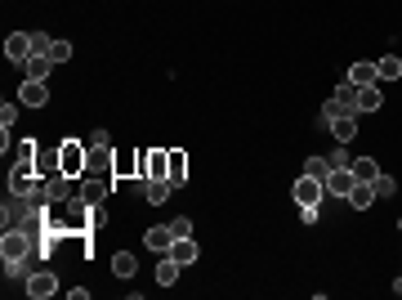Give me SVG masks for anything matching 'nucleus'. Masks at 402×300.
<instances>
[{
    "instance_id": "1",
    "label": "nucleus",
    "mask_w": 402,
    "mask_h": 300,
    "mask_svg": "<svg viewBox=\"0 0 402 300\" xmlns=\"http://www.w3.org/2000/svg\"><path fill=\"white\" fill-rule=\"evenodd\" d=\"M63 175L67 180H81L85 171H90V144H81V139H63Z\"/></svg>"
},
{
    "instance_id": "2",
    "label": "nucleus",
    "mask_w": 402,
    "mask_h": 300,
    "mask_svg": "<svg viewBox=\"0 0 402 300\" xmlns=\"http://www.w3.org/2000/svg\"><path fill=\"white\" fill-rule=\"evenodd\" d=\"M36 189H41V175H36V162H23V157H18V166L9 171V193H18V198H32Z\"/></svg>"
},
{
    "instance_id": "3",
    "label": "nucleus",
    "mask_w": 402,
    "mask_h": 300,
    "mask_svg": "<svg viewBox=\"0 0 402 300\" xmlns=\"http://www.w3.org/2000/svg\"><path fill=\"white\" fill-rule=\"evenodd\" d=\"M295 206L300 211H309V206H322V198H327V184L322 180H313V175H304V180H295Z\"/></svg>"
},
{
    "instance_id": "4",
    "label": "nucleus",
    "mask_w": 402,
    "mask_h": 300,
    "mask_svg": "<svg viewBox=\"0 0 402 300\" xmlns=\"http://www.w3.org/2000/svg\"><path fill=\"white\" fill-rule=\"evenodd\" d=\"M18 103H23V108H45V103H50V86L36 81V77H23V86H18Z\"/></svg>"
},
{
    "instance_id": "5",
    "label": "nucleus",
    "mask_w": 402,
    "mask_h": 300,
    "mask_svg": "<svg viewBox=\"0 0 402 300\" xmlns=\"http://www.w3.org/2000/svg\"><path fill=\"white\" fill-rule=\"evenodd\" d=\"M54 292H59V278H54L50 269H36V274L27 278V296L32 300H50Z\"/></svg>"
},
{
    "instance_id": "6",
    "label": "nucleus",
    "mask_w": 402,
    "mask_h": 300,
    "mask_svg": "<svg viewBox=\"0 0 402 300\" xmlns=\"http://www.w3.org/2000/svg\"><path fill=\"white\" fill-rule=\"evenodd\" d=\"M5 59L9 63H27V59H32V32H9L5 36Z\"/></svg>"
},
{
    "instance_id": "7",
    "label": "nucleus",
    "mask_w": 402,
    "mask_h": 300,
    "mask_svg": "<svg viewBox=\"0 0 402 300\" xmlns=\"http://www.w3.org/2000/svg\"><path fill=\"white\" fill-rule=\"evenodd\" d=\"M143 247L166 256V251L175 247V229H170V224H157V229H148V233H143Z\"/></svg>"
},
{
    "instance_id": "8",
    "label": "nucleus",
    "mask_w": 402,
    "mask_h": 300,
    "mask_svg": "<svg viewBox=\"0 0 402 300\" xmlns=\"http://www.w3.org/2000/svg\"><path fill=\"white\" fill-rule=\"evenodd\" d=\"M166 180L175 184V189H188V153H184V148H170V171H166Z\"/></svg>"
},
{
    "instance_id": "9",
    "label": "nucleus",
    "mask_w": 402,
    "mask_h": 300,
    "mask_svg": "<svg viewBox=\"0 0 402 300\" xmlns=\"http://www.w3.org/2000/svg\"><path fill=\"white\" fill-rule=\"evenodd\" d=\"M353 184H358V180H353V171H349V166H335V171H331V180H327V193H331V198H349V189H353Z\"/></svg>"
},
{
    "instance_id": "10",
    "label": "nucleus",
    "mask_w": 402,
    "mask_h": 300,
    "mask_svg": "<svg viewBox=\"0 0 402 300\" xmlns=\"http://www.w3.org/2000/svg\"><path fill=\"white\" fill-rule=\"evenodd\" d=\"M112 162H117L112 144H90V171H99V175H112Z\"/></svg>"
},
{
    "instance_id": "11",
    "label": "nucleus",
    "mask_w": 402,
    "mask_h": 300,
    "mask_svg": "<svg viewBox=\"0 0 402 300\" xmlns=\"http://www.w3.org/2000/svg\"><path fill=\"white\" fill-rule=\"evenodd\" d=\"M331 135L340 139V144H353V135H358V117H353V112H340V117H331Z\"/></svg>"
},
{
    "instance_id": "12",
    "label": "nucleus",
    "mask_w": 402,
    "mask_h": 300,
    "mask_svg": "<svg viewBox=\"0 0 402 300\" xmlns=\"http://www.w3.org/2000/svg\"><path fill=\"white\" fill-rule=\"evenodd\" d=\"M41 189H45L50 202H67V198H72V180H67V175H50V180H41Z\"/></svg>"
},
{
    "instance_id": "13",
    "label": "nucleus",
    "mask_w": 402,
    "mask_h": 300,
    "mask_svg": "<svg viewBox=\"0 0 402 300\" xmlns=\"http://www.w3.org/2000/svg\"><path fill=\"white\" fill-rule=\"evenodd\" d=\"M371 202H376V184H353V189H349V206H353V211H371Z\"/></svg>"
},
{
    "instance_id": "14",
    "label": "nucleus",
    "mask_w": 402,
    "mask_h": 300,
    "mask_svg": "<svg viewBox=\"0 0 402 300\" xmlns=\"http://www.w3.org/2000/svg\"><path fill=\"white\" fill-rule=\"evenodd\" d=\"M112 175H117V180H139V153H117Z\"/></svg>"
},
{
    "instance_id": "15",
    "label": "nucleus",
    "mask_w": 402,
    "mask_h": 300,
    "mask_svg": "<svg viewBox=\"0 0 402 300\" xmlns=\"http://www.w3.org/2000/svg\"><path fill=\"white\" fill-rule=\"evenodd\" d=\"M179 269H184V265H179L175 256H161L157 260V287H175L179 283Z\"/></svg>"
},
{
    "instance_id": "16",
    "label": "nucleus",
    "mask_w": 402,
    "mask_h": 300,
    "mask_svg": "<svg viewBox=\"0 0 402 300\" xmlns=\"http://www.w3.org/2000/svg\"><path fill=\"white\" fill-rule=\"evenodd\" d=\"M108 193H112V180H81V198L90 206H99Z\"/></svg>"
},
{
    "instance_id": "17",
    "label": "nucleus",
    "mask_w": 402,
    "mask_h": 300,
    "mask_svg": "<svg viewBox=\"0 0 402 300\" xmlns=\"http://www.w3.org/2000/svg\"><path fill=\"white\" fill-rule=\"evenodd\" d=\"M344 81H353V86L362 90V86H376V81H380V72H376V63H353Z\"/></svg>"
},
{
    "instance_id": "18",
    "label": "nucleus",
    "mask_w": 402,
    "mask_h": 300,
    "mask_svg": "<svg viewBox=\"0 0 402 300\" xmlns=\"http://www.w3.org/2000/svg\"><path fill=\"white\" fill-rule=\"evenodd\" d=\"M380 108H385L380 86H362V90H358V112H380Z\"/></svg>"
},
{
    "instance_id": "19",
    "label": "nucleus",
    "mask_w": 402,
    "mask_h": 300,
    "mask_svg": "<svg viewBox=\"0 0 402 300\" xmlns=\"http://www.w3.org/2000/svg\"><path fill=\"white\" fill-rule=\"evenodd\" d=\"M166 256H175L179 265H193V260L201 256V251H197V242H193V238H175V247H170Z\"/></svg>"
},
{
    "instance_id": "20",
    "label": "nucleus",
    "mask_w": 402,
    "mask_h": 300,
    "mask_svg": "<svg viewBox=\"0 0 402 300\" xmlns=\"http://www.w3.org/2000/svg\"><path fill=\"white\" fill-rule=\"evenodd\" d=\"M112 274H117V278H134V274H139L134 251H117V256H112Z\"/></svg>"
},
{
    "instance_id": "21",
    "label": "nucleus",
    "mask_w": 402,
    "mask_h": 300,
    "mask_svg": "<svg viewBox=\"0 0 402 300\" xmlns=\"http://www.w3.org/2000/svg\"><path fill=\"white\" fill-rule=\"evenodd\" d=\"M170 193H175V184H170V180H148V189H143V198H148L152 206H161V202L170 198Z\"/></svg>"
},
{
    "instance_id": "22",
    "label": "nucleus",
    "mask_w": 402,
    "mask_h": 300,
    "mask_svg": "<svg viewBox=\"0 0 402 300\" xmlns=\"http://www.w3.org/2000/svg\"><path fill=\"white\" fill-rule=\"evenodd\" d=\"M23 68H27V77L45 81V77H50V68H54V59H50V54H32V59H27Z\"/></svg>"
},
{
    "instance_id": "23",
    "label": "nucleus",
    "mask_w": 402,
    "mask_h": 300,
    "mask_svg": "<svg viewBox=\"0 0 402 300\" xmlns=\"http://www.w3.org/2000/svg\"><path fill=\"white\" fill-rule=\"evenodd\" d=\"M376 72H380V81H402V59L398 54H385V59L376 63Z\"/></svg>"
},
{
    "instance_id": "24",
    "label": "nucleus",
    "mask_w": 402,
    "mask_h": 300,
    "mask_svg": "<svg viewBox=\"0 0 402 300\" xmlns=\"http://www.w3.org/2000/svg\"><path fill=\"white\" fill-rule=\"evenodd\" d=\"M331 171H335L331 157H309V162H304V175H313V180H322V184L331 180Z\"/></svg>"
},
{
    "instance_id": "25",
    "label": "nucleus",
    "mask_w": 402,
    "mask_h": 300,
    "mask_svg": "<svg viewBox=\"0 0 402 300\" xmlns=\"http://www.w3.org/2000/svg\"><path fill=\"white\" fill-rule=\"evenodd\" d=\"M349 171H353V180H362V184H371L380 175V166L371 162V157H358V162H349Z\"/></svg>"
},
{
    "instance_id": "26",
    "label": "nucleus",
    "mask_w": 402,
    "mask_h": 300,
    "mask_svg": "<svg viewBox=\"0 0 402 300\" xmlns=\"http://www.w3.org/2000/svg\"><path fill=\"white\" fill-rule=\"evenodd\" d=\"M371 184H376V198H394V189H398V180H389L385 171H380V175H376V180H371Z\"/></svg>"
},
{
    "instance_id": "27",
    "label": "nucleus",
    "mask_w": 402,
    "mask_h": 300,
    "mask_svg": "<svg viewBox=\"0 0 402 300\" xmlns=\"http://www.w3.org/2000/svg\"><path fill=\"white\" fill-rule=\"evenodd\" d=\"M50 59H54V63H67V59H72V45L54 36V45H50Z\"/></svg>"
},
{
    "instance_id": "28",
    "label": "nucleus",
    "mask_w": 402,
    "mask_h": 300,
    "mask_svg": "<svg viewBox=\"0 0 402 300\" xmlns=\"http://www.w3.org/2000/svg\"><path fill=\"white\" fill-rule=\"evenodd\" d=\"M170 229H175V238H193V220H188V215H175Z\"/></svg>"
},
{
    "instance_id": "29",
    "label": "nucleus",
    "mask_w": 402,
    "mask_h": 300,
    "mask_svg": "<svg viewBox=\"0 0 402 300\" xmlns=\"http://www.w3.org/2000/svg\"><path fill=\"white\" fill-rule=\"evenodd\" d=\"M50 45H54V36H45V32H32V54H50Z\"/></svg>"
},
{
    "instance_id": "30",
    "label": "nucleus",
    "mask_w": 402,
    "mask_h": 300,
    "mask_svg": "<svg viewBox=\"0 0 402 300\" xmlns=\"http://www.w3.org/2000/svg\"><path fill=\"white\" fill-rule=\"evenodd\" d=\"M14 121H18V103H5V108H0V126H14Z\"/></svg>"
},
{
    "instance_id": "31",
    "label": "nucleus",
    "mask_w": 402,
    "mask_h": 300,
    "mask_svg": "<svg viewBox=\"0 0 402 300\" xmlns=\"http://www.w3.org/2000/svg\"><path fill=\"white\" fill-rule=\"evenodd\" d=\"M349 162H353V157L344 153V144H340V148H335V153H331V166H349Z\"/></svg>"
},
{
    "instance_id": "32",
    "label": "nucleus",
    "mask_w": 402,
    "mask_h": 300,
    "mask_svg": "<svg viewBox=\"0 0 402 300\" xmlns=\"http://www.w3.org/2000/svg\"><path fill=\"white\" fill-rule=\"evenodd\" d=\"M398 233H402V215H398Z\"/></svg>"
}]
</instances>
